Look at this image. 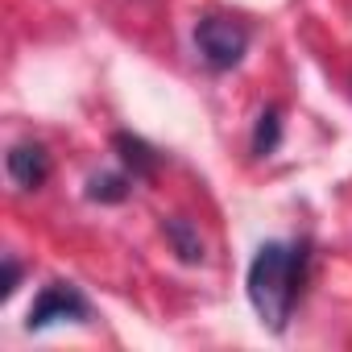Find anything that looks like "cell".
<instances>
[{
  "label": "cell",
  "mask_w": 352,
  "mask_h": 352,
  "mask_svg": "<svg viewBox=\"0 0 352 352\" xmlns=\"http://www.w3.org/2000/svg\"><path fill=\"white\" fill-rule=\"evenodd\" d=\"M137 179H124V174H96V179L87 183V195L96 204H124L129 191H133Z\"/></svg>",
  "instance_id": "7"
},
{
  "label": "cell",
  "mask_w": 352,
  "mask_h": 352,
  "mask_svg": "<svg viewBox=\"0 0 352 352\" xmlns=\"http://www.w3.org/2000/svg\"><path fill=\"white\" fill-rule=\"evenodd\" d=\"M307 261H311L307 245H286V241H265L249 261V278H245L249 302L270 331H286L290 311L307 282Z\"/></svg>",
  "instance_id": "1"
},
{
  "label": "cell",
  "mask_w": 352,
  "mask_h": 352,
  "mask_svg": "<svg viewBox=\"0 0 352 352\" xmlns=\"http://www.w3.org/2000/svg\"><path fill=\"white\" fill-rule=\"evenodd\" d=\"M17 282H21V265H17V261L9 257V261H5V282H0V298H13Z\"/></svg>",
  "instance_id": "9"
},
{
  "label": "cell",
  "mask_w": 352,
  "mask_h": 352,
  "mask_svg": "<svg viewBox=\"0 0 352 352\" xmlns=\"http://www.w3.org/2000/svg\"><path fill=\"white\" fill-rule=\"evenodd\" d=\"M195 46L212 71H232L249 50V30L232 17H204L195 25Z\"/></svg>",
  "instance_id": "2"
},
{
  "label": "cell",
  "mask_w": 352,
  "mask_h": 352,
  "mask_svg": "<svg viewBox=\"0 0 352 352\" xmlns=\"http://www.w3.org/2000/svg\"><path fill=\"white\" fill-rule=\"evenodd\" d=\"M58 319H75V323H87V319H91L87 298H83L71 282H50V286L38 294V302H34L25 327H30V331H46V327L58 323Z\"/></svg>",
  "instance_id": "3"
},
{
  "label": "cell",
  "mask_w": 352,
  "mask_h": 352,
  "mask_svg": "<svg viewBox=\"0 0 352 352\" xmlns=\"http://www.w3.org/2000/svg\"><path fill=\"white\" fill-rule=\"evenodd\" d=\"M278 141H282V116H278V108H265L257 116V129H253V153L265 157L278 149Z\"/></svg>",
  "instance_id": "8"
},
{
  "label": "cell",
  "mask_w": 352,
  "mask_h": 352,
  "mask_svg": "<svg viewBox=\"0 0 352 352\" xmlns=\"http://www.w3.org/2000/svg\"><path fill=\"white\" fill-rule=\"evenodd\" d=\"M162 236L170 241L174 253H179V261H187V265H199V261H204V241H199V232H195L191 220L170 216V220L162 224Z\"/></svg>",
  "instance_id": "5"
},
{
  "label": "cell",
  "mask_w": 352,
  "mask_h": 352,
  "mask_svg": "<svg viewBox=\"0 0 352 352\" xmlns=\"http://www.w3.org/2000/svg\"><path fill=\"white\" fill-rule=\"evenodd\" d=\"M9 179L21 187V191H38L46 179H50V153L34 141H21L9 149Z\"/></svg>",
  "instance_id": "4"
},
{
  "label": "cell",
  "mask_w": 352,
  "mask_h": 352,
  "mask_svg": "<svg viewBox=\"0 0 352 352\" xmlns=\"http://www.w3.org/2000/svg\"><path fill=\"white\" fill-rule=\"evenodd\" d=\"M112 145L120 149V162L133 170V179H153V174H157V153H153L141 137H133V133H116Z\"/></svg>",
  "instance_id": "6"
}]
</instances>
